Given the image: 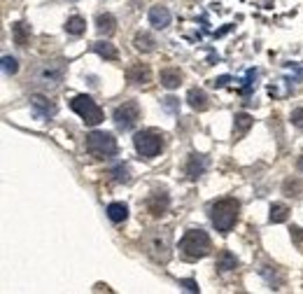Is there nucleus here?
I'll return each mask as SVG.
<instances>
[{
    "label": "nucleus",
    "instance_id": "nucleus-1",
    "mask_svg": "<svg viewBox=\"0 0 303 294\" xmlns=\"http://www.w3.org/2000/svg\"><path fill=\"white\" fill-rule=\"evenodd\" d=\"M238 210H240V203L236 198L226 196V198H219V201H212L207 213H210V219L217 231L229 233L233 229V224L238 222Z\"/></svg>",
    "mask_w": 303,
    "mask_h": 294
},
{
    "label": "nucleus",
    "instance_id": "nucleus-2",
    "mask_svg": "<svg viewBox=\"0 0 303 294\" xmlns=\"http://www.w3.org/2000/svg\"><path fill=\"white\" fill-rule=\"evenodd\" d=\"M210 252V236L203 229H189L180 241V254L187 262H196V259L205 257Z\"/></svg>",
    "mask_w": 303,
    "mask_h": 294
},
{
    "label": "nucleus",
    "instance_id": "nucleus-3",
    "mask_svg": "<svg viewBox=\"0 0 303 294\" xmlns=\"http://www.w3.org/2000/svg\"><path fill=\"white\" fill-rule=\"evenodd\" d=\"M86 152L96 159H110L117 154V140L112 133L93 131L86 136Z\"/></svg>",
    "mask_w": 303,
    "mask_h": 294
},
{
    "label": "nucleus",
    "instance_id": "nucleus-4",
    "mask_svg": "<svg viewBox=\"0 0 303 294\" xmlns=\"http://www.w3.org/2000/svg\"><path fill=\"white\" fill-rule=\"evenodd\" d=\"M145 248L152 262L166 264L171 259V231H152L147 236Z\"/></svg>",
    "mask_w": 303,
    "mask_h": 294
},
{
    "label": "nucleus",
    "instance_id": "nucleus-5",
    "mask_svg": "<svg viewBox=\"0 0 303 294\" xmlns=\"http://www.w3.org/2000/svg\"><path fill=\"white\" fill-rule=\"evenodd\" d=\"M70 107L84 119L86 126H98L103 122V110L91 96H75L70 101Z\"/></svg>",
    "mask_w": 303,
    "mask_h": 294
},
{
    "label": "nucleus",
    "instance_id": "nucleus-6",
    "mask_svg": "<svg viewBox=\"0 0 303 294\" xmlns=\"http://www.w3.org/2000/svg\"><path fill=\"white\" fill-rule=\"evenodd\" d=\"M133 145H136V152L145 159H154L163 147V138L157 131H138L133 136Z\"/></svg>",
    "mask_w": 303,
    "mask_h": 294
},
{
    "label": "nucleus",
    "instance_id": "nucleus-7",
    "mask_svg": "<svg viewBox=\"0 0 303 294\" xmlns=\"http://www.w3.org/2000/svg\"><path fill=\"white\" fill-rule=\"evenodd\" d=\"M66 75V63L63 61H47L35 70V82L42 86H56Z\"/></svg>",
    "mask_w": 303,
    "mask_h": 294
},
{
    "label": "nucleus",
    "instance_id": "nucleus-8",
    "mask_svg": "<svg viewBox=\"0 0 303 294\" xmlns=\"http://www.w3.org/2000/svg\"><path fill=\"white\" fill-rule=\"evenodd\" d=\"M138 119H140V107H138L136 101H126L124 105H119L115 110V124L121 128V131L133 128Z\"/></svg>",
    "mask_w": 303,
    "mask_h": 294
},
{
    "label": "nucleus",
    "instance_id": "nucleus-9",
    "mask_svg": "<svg viewBox=\"0 0 303 294\" xmlns=\"http://www.w3.org/2000/svg\"><path fill=\"white\" fill-rule=\"evenodd\" d=\"M171 208V198H168L166 192H154L149 198H147V213L152 217H161V215L168 213Z\"/></svg>",
    "mask_w": 303,
    "mask_h": 294
},
{
    "label": "nucleus",
    "instance_id": "nucleus-10",
    "mask_svg": "<svg viewBox=\"0 0 303 294\" xmlns=\"http://www.w3.org/2000/svg\"><path fill=\"white\" fill-rule=\"evenodd\" d=\"M30 107H33V115H35L37 119H49L56 112V105L45 96H33L30 98Z\"/></svg>",
    "mask_w": 303,
    "mask_h": 294
},
{
    "label": "nucleus",
    "instance_id": "nucleus-11",
    "mask_svg": "<svg viewBox=\"0 0 303 294\" xmlns=\"http://www.w3.org/2000/svg\"><path fill=\"white\" fill-rule=\"evenodd\" d=\"M126 80L131 84H147L152 80V72H149V66L147 63H131L126 68Z\"/></svg>",
    "mask_w": 303,
    "mask_h": 294
},
{
    "label": "nucleus",
    "instance_id": "nucleus-12",
    "mask_svg": "<svg viewBox=\"0 0 303 294\" xmlns=\"http://www.w3.org/2000/svg\"><path fill=\"white\" fill-rule=\"evenodd\" d=\"M149 24L154 26V28H168L171 26V12H168V7L163 5H154L149 10Z\"/></svg>",
    "mask_w": 303,
    "mask_h": 294
},
{
    "label": "nucleus",
    "instance_id": "nucleus-13",
    "mask_svg": "<svg viewBox=\"0 0 303 294\" xmlns=\"http://www.w3.org/2000/svg\"><path fill=\"white\" fill-rule=\"evenodd\" d=\"M187 103H189V107H192V110H198V112L207 110V94L203 91V89H189Z\"/></svg>",
    "mask_w": 303,
    "mask_h": 294
},
{
    "label": "nucleus",
    "instance_id": "nucleus-14",
    "mask_svg": "<svg viewBox=\"0 0 303 294\" xmlns=\"http://www.w3.org/2000/svg\"><path fill=\"white\" fill-rule=\"evenodd\" d=\"M203 171H205V159H203L201 154H189V161H187V178H189V180H198Z\"/></svg>",
    "mask_w": 303,
    "mask_h": 294
},
{
    "label": "nucleus",
    "instance_id": "nucleus-15",
    "mask_svg": "<svg viewBox=\"0 0 303 294\" xmlns=\"http://www.w3.org/2000/svg\"><path fill=\"white\" fill-rule=\"evenodd\" d=\"M12 40H14L19 47L28 45V40H30V26L26 24V21H16V24L12 26Z\"/></svg>",
    "mask_w": 303,
    "mask_h": 294
},
{
    "label": "nucleus",
    "instance_id": "nucleus-16",
    "mask_svg": "<svg viewBox=\"0 0 303 294\" xmlns=\"http://www.w3.org/2000/svg\"><path fill=\"white\" fill-rule=\"evenodd\" d=\"M96 31L105 38L112 35V33L117 31V19L112 14H98L96 16Z\"/></svg>",
    "mask_w": 303,
    "mask_h": 294
},
{
    "label": "nucleus",
    "instance_id": "nucleus-17",
    "mask_svg": "<svg viewBox=\"0 0 303 294\" xmlns=\"http://www.w3.org/2000/svg\"><path fill=\"white\" fill-rule=\"evenodd\" d=\"M215 266H217V271L226 273V271H233L238 266V259L231 250H222V252L217 254V264H215Z\"/></svg>",
    "mask_w": 303,
    "mask_h": 294
},
{
    "label": "nucleus",
    "instance_id": "nucleus-18",
    "mask_svg": "<svg viewBox=\"0 0 303 294\" xmlns=\"http://www.w3.org/2000/svg\"><path fill=\"white\" fill-rule=\"evenodd\" d=\"M93 51H96L98 56H103L105 61H117L119 59V51L115 49V45H110V42H103V40H98V42H93Z\"/></svg>",
    "mask_w": 303,
    "mask_h": 294
},
{
    "label": "nucleus",
    "instance_id": "nucleus-19",
    "mask_svg": "<svg viewBox=\"0 0 303 294\" xmlns=\"http://www.w3.org/2000/svg\"><path fill=\"white\" fill-rule=\"evenodd\" d=\"M159 77H161V84L166 86V89H175L182 82V72L177 70V68H163Z\"/></svg>",
    "mask_w": 303,
    "mask_h": 294
},
{
    "label": "nucleus",
    "instance_id": "nucleus-20",
    "mask_svg": "<svg viewBox=\"0 0 303 294\" xmlns=\"http://www.w3.org/2000/svg\"><path fill=\"white\" fill-rule=\"evenodd\" d=\"M133 47H136L138 51H142V54H147V51H154L157 40H154L149 33H136V38H133Z\"/></svg>",
    "mask_w": 303,
    "mask_h": 294
},
{
    "label": "nucleus",
    "instance_id": "nucleus-21",
    "mask_svg": "<svg viewBox=\"0 0 303 294\" xmlns=\"http://www.w3.org/2000/svg\"><path fill=\"white\" fill-rule=\"evenodd\" d=\"M282 194L289 198H298L303 194V185H301V178H296V175H292V178H287L282 182Z\"/></svg>",
    "mask_w": 303,
    "mask_h": 294
},
{
    "label": "nucleus",
    "instance_id": "nucleus-22",
    "mask_svg": "<svg viewBox=\"0 0 303 294\" xmlns=\"http://www.w3.org/2000/svg\"><path fill=\"white\" fill-rule=\"evenodd\" d=\"M107 217H110L112 222L119 224L128 217V208L124 206V203H110V206H107Z\"/></svg>",
    "mask_w": 303,
    "mask_h": 294
},
{
    "label": "nucleus",
    "instance_id": "nucleus-23",
    "mask_svg": "<svg viewBox=\"0 0 303 294\" xmlns=\"http://www.w3.org/2000/svg\"><path fill=\"white\" fill-rule=\"evenodd\" d=\"M268 217H271L273 224H280V222H285V219L289 217V208L285 206V203H273V206H271V215H268Z\"/></svg>",
    "mask_w": 303,
    "mask_h": 294
},
{
    "label": "nucleus",
    "instance_id": "nucleus-24",
    "mask_svg": "<svg viewBox=\"0 0 303 294\" xmlns=\"http://www.w3.org/2000/svg\"><path fill=\"white\" fill-rule=\"evenodd\" d=\"M66 31L70 33V35H82V33L86 31V21L82 19V16H70V19L66 21Z\"/></svg>",
    "mask_w": 303,
    "mask_h": 294
},
{
    "label": "nucleus",
    "instance_id": "nucleus-25",
    "mask_svg": "<svg viewBox=\"0 0 303 294\" xmlns=\"http://www.w3.org/2000/svg\"><path fill=\"white\" fill-rule=\"evenodd\" d=\"M252 117L248 115V112H240V115H236V136H242V133H248L250 126H252Z\"/></svg>",
    "mask_w": 303,
    "mask_h": 294
},
{
    "label": "nucleus",
    "instance_id": "nucleus-26",
    "mask_svg": "<svg viewBox=\"0 0 303 294\" xmlns=\"http://www.w3.org/2000/svg\"><path fill=\"white\" fill-rule=\"evenodd\" d=\"M289 236H292V243L296 245L298 252H303V229L301 227H292L289 229Z\"/></svg>",
    "mask_w": 303,
    "mask_h": 294
},
{
    "label": "nucleus",
    "instance_id": "nucleus-27",
    "mask_svg": "<svg viewBox=\"0 0 303 294\" xmlns=\"http://www.w3.org/2000/svg\"><path fill=\"white\" fill-rule=\"evenodd\" d=\"M3 68H5L7 75H14V72L19 70V66H16V59H14V56H3Z\"/></svg>",
    "mask_w": 303,
    "mask_h": 294
},
{
    "label": "nucleus",
    "instance_id": "nucleus-28",
    "mask_svg": "<svg viewBox=\"0 0 303 294\" xmlns=\"http://www.w3.org/2000/svg\"><path fill=\"white\" fill-rule=\"evenodd\" d=\"M112 175H115L117 182H128V168L126 166H117L115 171H112Z\"/></svg>",
    "mask_w": 303,
    "mask_h": 294
},
{
    "label": "nucleus",
    "instance_id": "nucleus-29",
    "mask_svg": "<svg viewBox=\"0 0 303 294\" xmlns=\"http://www.w3.org/2000/svg\"><path fill=\"white\" fill-rule=\"evenodd\" d=\"M292 124L296 128H303V107H296V110L292 112Z\"/></svg>",
    "mask_w": 303,
    "mask_h": 294
},
{
    "label": "nucleus",
    "instance_id": "nucleus-30",
    "mask_svg": "<svg viewBox=\"0 0 303 294\" xmlns=\"http://www.w3.org/2000/svg\"><path fill=\"white\" fill-rule=\"evenodd\" d=\"M180 285L187 289V292H198V285L194 283V280H180Z\"/></svg>",
    "mask_w": 303,
    "mask_h": 294
},
{
    "label": "nucleus",
    "instance_id": "nucleus-31",
    "mask_svg": "<svg viewBox=\"0 0 303 294\" xmlns=\"http://www.w3.org/2000/svg\"><path fill=\"white\" fill-rule=\"evenodd\" d=\"M175 101H177V98L168 96V98H166V103H163V105H166V107H168V110H175V107H177V103H175Z\"/></svg>",
    "mask_w": 303,
    "mask_h": 294
},
{
    "label": "nucleus",
    "instance_id": "nucleus-32",
    "mask_svg": "<svg viewBox=\"0 0 303 294\" xmlns=\"http://www.w3.org/2000/svg\"><path fill=\"white\" fill-rule=\"evenodd\" d=\"M296 166H298V171L303 173V157H298V161H296Z\"/></svg>",
    "mask_w": 303,
    "mask_h": 294
}]
</instances>
